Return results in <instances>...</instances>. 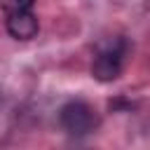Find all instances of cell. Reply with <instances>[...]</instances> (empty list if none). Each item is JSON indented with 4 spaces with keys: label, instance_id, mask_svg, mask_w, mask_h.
I'll list each match as a JSON object with an SVG mask.
<instances>
[{
    "label": "cell",
    "instance_id": "obj_2",
    "mask_svg": "<svg viewBox=\"0 0 150 150\" xmlns=\"http://www.w3.org/2000/svg\"><path fill=\"white\" fill-rule=\"evenodd\" d=\"M59 122L63 127L66 134L70 136H87L96 129L98 117L94 112V108L84 101H68L61 112H59Z\"/></svg>",
    "mask_w": 150,
    "mask_h": 150
},
{
    "label": "cell",
    "instance_id": "obj_1",
    "mask_svg": "<svg viewBox=\"0 0 150 150\" xmlns=\"http://www.w3.org/2000/svg\"><path fill=\"white\" fill-rule=\"evenodd\" d=\"M127 40L120 35H108L103 40H98L96 49H94V61H91V75L101 82H110L117 80L124 66V56H127Z\"/></svg>",
    "mask_w": 150,
    "mask_h": 150
},
{
    "label": "cell",
    "instance_id": "obj_4",
    "mask_svg": "<svg viewBox=\"0 0 150 150\" xmlns=\"http://www.w3.org/2000/svg\"><path fill=\"white\" fill-rule=\"evenodd\" d=\"M35 0H0V7L5 9V14H14V12H26L33 7Z\"/></svg>",
    "mask_w": 150,
    "mask_h": 150
},
{
    "label": "cell",
    "instance_id": "obj_3",
    "mask_svg": "<svg viewBox=\"0 0 150 150\" xmlns=\"http://www.w3.org/2000/svg\"><path fill=\"white\" fill-rule=\"evenodd\" d=\"M38 28H40L38 16H35L30 9L7 14V30H9V35L16 38V40H30V38H35V35H38Z\"/></svg>",
    "mask_w": 150,
    "mask_h": 150
}]
</instances>
